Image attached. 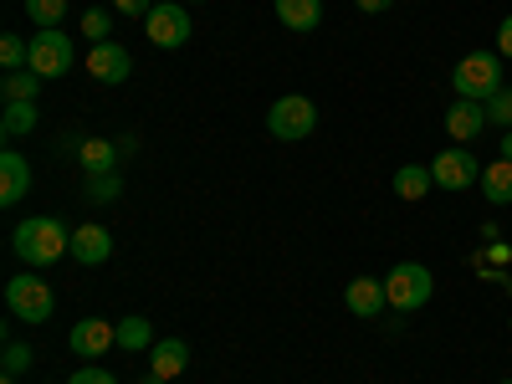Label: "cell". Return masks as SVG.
<instances>
[{"label": "cell", "instance_id": "1", "mask_svg": "<svg viewBox=\"0 0 512 384\" xmlns=\"http://www.w3.org/2000/svg\"><path fill=\"white\" fill-rule=\"evenodd\" d=\"M11 251L21 256L26 267H52V262H62V256L72 251V231L57 216H31V221L16 226Z\"/></svg>", "mask_w": 512, "mask_h": 384}, {"label": "cell", "instance_id": "2", "mask_svg": "<svg viewBox=\"0 0 512 384\" xmlns=\"http://www.w3.org/2000/svg\"><path fill=\"white\" fill-rule=\"evenodd\" d=\"M451 88H456V98H472V103L497 98L507 88L502 82V52H466L451 72Z\"/></svg>", "mask_w": 512, "mask_h": 384}, {"label": "cell", "instance_id": "3", "mask_svg": "<svg viewBox=\"0 0 512 384\" xmlns=\"http://www.w3.org/2000/svg\"><path fill=\"white\" fill-rule=\"evenodd\" d=\"M384 292H390V308L420 313L425 303H431V292H436V277H431V267H420V262H400V267L384 272Z\"/></svg>", "mask_w": 512, "mask_h": 384}, {"label": "cell", "instance_id": "4", "mask_svg": "<svg viewBox=\"0 0 512 384\" xmlns=\"http://www.w3.org/2000/svg\"><path fill=\"white\" fill-rule=\"evenodd\" d=\"M267 128H272V139H282V144L308 139L313 128H318V108H313V98H303V93L277 98V103H272V113H267Z\"/></svg>", "mask_w": 512, "mask_h": 384}, {"label": "cell", "instance_id": "5", "mask_svg": "<svg viewBox=\"0 0 512 384\" xmlns=\"http://www.w3.org/2000/svg\"><path fill=\"white\" fill-rule=\"evenodd\" d=\"M6 308L21 323H47L52 308H57V297H52V287L41 282V277H11L6 282Z\"/></svg>", "mask_w": 512, "mask_h": 384}, {"label": "cell", "instance_id": "6", "mask_svg": "<svg viewBox=\"0 0 512 384\" xmlns=\"http://www.w3.org/2000/svg\"><path fill=\"white\" fill-rule=\"evenodd\" d=\"M190 11L185 6H175V0H159V6L144 16V36L154 41V47H164V52H175V47H185L190 41Z\"/></svg>", "mask_w": 512, "mask_h": 384}, {"label": "cell", "instance_id": "7", "mask_svg": "<svg viewBox=\"0 0 512 384\" xmlns=\"http://www.w3.org/2000/svg\"><path fill=\"white\" fill-rule=\"evenodd\" d=\"M431 175L441 190H472V185H482V159L466 154V144H451L431 159Z\"/></svg>", "mask_w": 512, "mask_h": 384}, {"label": "cell", "instance_id": "8", "mask_svg": "<svg viewBox=\"0 0 512 384\" xmlns=\"http://www.w3.org/2000/svg\"><path fill=\"white\" fill-rule=\"evenodd\" d=\"M31 72L36 77H67L72 72V36L67 31H36L31 36Z\"/></svg>", "mask_w": 512, "mask_h": 384}, {"label": "cell", "instance_id": "9", "mask_svg": "<svg viewBox=\"0 0 512 384\" xmlns=\"http://www.w3.org/2000/svg\"><path fill=\"white\" fill-rule=\"evenodd\" d=\"M67 344H72L77 359H103L108 349H118V323H108V318H82V323H72Z\"/></svg>", "mask_w": 512, "mask_h": 384}, {"label": "cell", "instance_id": "10", "mask_svg": "<svg viewBox=\"0 0 512 384\" xmlns=\"http://www.w3.org/2000/svg\"><path fill=\"white\" fill-rule=\"evenodd\" d=\"M88 72L98 82H108V88H118V82L134 77V57H128V47H118V41H98L88 52Z\"/></svg>", "mask_w": 512, "mask_h": 384}, {"label": "cell", "instance_id": "11", "mask_svg": "<svg viewBox=\"0 0 512 384\" xmlns=\"http://www.w3.org/2000/svg\"><path fill=\"white\" fill-rule=\"evenodd\" d=\"M344 303L354 318H379L384 308H390V292H384V277H354L344 287Z\"/></svg>", "mask_w": 512, "mask_h": 384}, {"label": "cell", "instance_id": "12", "mask_svg": "<svg viewBox=\"0 0 512 384\" xmlns=\"http://www.w3.org/2000/svg\"><path fill=\"white\" fill-rule=\"evenodd\" d=\"M482 128H487V103L456 98V103L446 108V134H451V144H472Z\"/></svg>", "mask_w": 512, "mask_h": 384}, {"label": "cell", "instance_id": "13", "mask_svg": "<svg viewBox=\"0 0 512 384\" xmlns=\"http://www.w3.org/2000/svg\"><path fill=\"white\" fill-rule=\"evenodd\" d=\"M108 256H113V231H108V226H77V231H72V262L103 267Z\"/></svg>", "mask_w": 512, "mask_h": 384}, {"label": "cell", "instance_id": "14", "mask_svg": "<svg viewBox=\"0 0 512 384\" xmlns=\"http://www.w3.org/2000/svg\"><path fill=\"white\" fill-rule=\"evenodd\" d=\"M26 190H31V164H26V154L6 149L0 154V205H16Z\"/></svg>", "mask_w": 512, "mask_h": 384}, {"label": "cell", "instance_id": "15", "mask_svg": "<svg viewBox=\"0 0 512 384\" xmlns=\"http://www.w3.org/2000/svg\"><path fill=\"white\" fill-rule=\"evenodd\" d=\"M277 21H282L287 31H318L323 0H277Z\"/></svg>", "mask_w": 512, "mask_h": 384}, {"label": "cell", "instance_id": "16", "mask_svg": "<svg viewBox=\"0 0 512 384\" xmlns=\"http://www.w3.org/2000/svg\"><path fill=\"white\" fill-rule=\"evenodd\" d=\"M431 185H436L431 164H400L395 169V195L400 200H425V195H431Z\"/></svg>", "mask_w": 512, "mask_h": 384}, {"label": "cell", "instance_id": "17", "mask_svg": "<svg viewBox=\"0 0 512 384\" xmlns=\"http://www.w3.org/2000/svg\"><path fill=\"white\" fill-rule=\"evenodd\" d=\"M185 369H190V344H185V338H159V344H154V374L175 379Z\"/></svg>", "mask_w": 512, "mask_h": 384}, {"label": "cell", "instance_id": "18", "mask_svg": "<svg viewBox=\"0 0 512 384\" xmlns=\"http://www.w3.org/2000/svg\"><path fill=\"white\" fill-rule=\"evenodd\" d=\"M41 82H47V77H36L31 67L6 72V77H0V98H6V103H36L41 98Z\"/></svg>", "mask_w": 512, "mask_h": 384}, {"label": "cell", "instance_id": "19", "mask_svg": "<svg viewBox=\"0 0 512 384\" xmlns=\"http://www.w3.org/2000/svg\"><path fill=\"white\" fill-rule=\"evenodd\" d=\"M482 195L492 205H512V159H492L482 169Z\"/></svg>", "mask_w": 512, "mask_h": 384}, {"label": "cell", "instance_id": "20", "mask_svg": "<svg viewBox=\"0 0 512 384\" xmlns=\"http://www.w3.org/2000/svg\"><path fill=\"white\" fill-rule=\"evenodd\" d=\"M113 159H118V149L108 139H82L77 144V164L88 169V175H113Z\"/></svg>", "mask_w": 512, "mask_h": 384}, {"label": "cell", "instance_id": "21", "mask_svg": "<svg viewBox=\"0 0 512 384\" xmlns=\"http://www.w3.org/2000/svg\"><path fill=\"white\" fill-rule=\"evenodd\" d=\"M118 349H128V354L154 349V328H149V318H118Z\"/></svg>", "mask_w": 512, "mask_h": 384}, {"label": "cell", "instance_id": "22", "mask_svg": "<svg viewBox=\"0 0 512 384\" xmlns=\"http://www.w3.org/2000/svg\"><path fill=\"white\" fill-rule=\"evenodd\" d=\"M0 128H6V139H21L36 128V103H6V118H0Z\"/></svg>", "mask_w": 512, "mask_h": 384}, {"label": "cell", "instance_id": "23", "mask_svg": "<svg viewBox=\"0 0 512 384\" xmlns=\"http://www.w3.org/2000/svg\"><path fill=\"white\" fill-rule=\"evenodd\" d=\"M26 16H31L41 31H57L62 16H67V0H26Z\"/></svg>", "mask_w": 512, "mask_h": 384}, {"label": "cell", "instance_id": "24", "mask_svg": "<svg viewBox=\"0 0 512 384\" xmlns=\"http://www.w3.org/2000/svg\"><path fill=\"white\" fill-rule=\"evenodd\" d=\"M0 62H6V72H21V67H31V47L21 36H0Z\"/></svg>", "mask_w": 512, "mask_h": 384}, {"label": "cell", "instance_id": "25", "mask_svg": "<svg viewBox=\"0 0 512 384\" xmlns=\"http://www.w3.org/2000/svg\"><path fill=\"white\" fill-rule=\"evenodd\" d=\"M123 195V180L118 175H88V200L93 205H113Z\"/></svg>", "mask_w": 512, "mask_h": 384}, {"label": "cell", "instance_id": "26", "mask_svg": "<svg viewBox=\"0 0 512 384\" xmlns=\"http://www.w3.org/2000/svg\"><path fill=\"white\" fill-rule=\"evenodd\" d=\"M108 31H113V16H108L103 6H93L88 16H82V36H88L93 47H98V41H108Z\"/></svg>", "mask_w": 512, "mask_h": 384}, {"label": "cell", "instance_id": "27", "mask_svg": "<svg viewBox=\"0 0 512 384\" xmlns=\"http://www.w3.org/2000/svg\"><path fill=\"white\" fill-rule=\"evenodd\" d=\"M31 364H36V354H31L26 344H6V359H0V369H6L11 379H21Z\"/></svg>", "mask_w": 512, "mask_h": 384}, {"label": "cell", "instance_id": "28", "mask_svg": "<svg viewBox=\"0 0 512 384\" xmlns=\"http://www.w3.org/2000/svg\"><path fill=\"white\" fill-rule=\"evenodd\" d=\"M487 123H497L502 134L512 128V88H502L497 98H487Z\"/></svg>", "mask_w": 512, "mask_h": 384}, {"label": "cell", "instance_id": "29", "mask_svg": "<svg viewBox=\"0 0 512 384\" xmlns=\"http://www.w3.org/2000/svg\"><path fill=\"white\" fill-rule=\"evenodd\" d=\"M67 384H118V379H113L108 369H98V364H82V369H77Z\"/></svg>", "mask_w": 512, "mask_h": 384}, {"label": "cell", "instance_id": "30", "mask_svg": "<svg viewBox=\"0 0 512 384\" xmlns=\"http://www.w3.org/2000/svg\"><path fill=\"white\" fill-rule=\"evenodd\" d=\"M154 6H159V0H113V11H118V16H139V21H144Z\"/></svg>", "mask_w": 512, "mask_h": 384}, {"label": "cell", "instance_id": "31", "mask_svg": "<svg viewBox=\"0 0 512 384\" xmlns=\"http://www.w3.org/2000/svg\"><path fill=\"white\" fill-rule=\"evenodd\" d=\"M497 52H502V57H512V16L497 26Z\"/></svg>", "mask_w": 512, "mask_h": 384}, {"label": "cell", "instance_id": "32", "mask_svg": "<svg viewBox=\"0 0 512 384\" xmlns=\"http://www.w3.org/2000/svg\"><path fill=\"white\" fill-rule=\"evenodd\" d=\"M354 6H359L364 16H384V11H390V6H395V0H354Z\"/></svg>", "mask_w": 512, "mask_h": 384}, {"label": "cell", "instance_id": "33", "mask_svg": "<svg viewBox=\"0 0 512 384\" xmlns=\"http://www.w3.org/2000/svg\"><path fill=\"white\" fill-rule=\"evenodd\" d=\"M502 159H512V128H507V134H502Z\"/></svg>", "mask_w": 512, "mask_h": 384}, {"label": "cell", "instance_id": "34", "mask_svg": "<svg viewBox=\"0 0 512 384\" xmlns=\"http://www.w3.org/2000/svg\"><path fill=\"white\" fill-rule=\"evenodd\" d=\"M139 384H169V379H164V374H154V369H149V374H144V379H139Z\"/></svg>", "mask_w": 512, "mask_h": 384}, {"label": "cell", "instance_id": "35", "mask_svg": "<svg viewBox=\"0 0 512 384\" xmlns=\"http://www.w3.org/2000/svg\"><path fill=\"white\" fill-rule=\"evenodd\" d=\"M6 384H16V379H11V374H6Z\"/></svg>", "mask_w": 512, "mask_h": 384}, {"label": "cell", "instance_id": "36", "mask_svg": "<svg viewBox=\"0 0 512 384\" xmlns=\"http://www.w3.org/2000/svg\"><path fill=\"white\" fill-rule=\"evenodd\" d=\"M502 384H512V379H502Z\"/></svg>", "mask_w": 512, "mask_h": 384}, {"label": "cell", "instance_id": "37", "mask_svg": "<svg viewBox=\"0 0 512 384\" xmlns=\"http://www.w3.org/2000/svg\"><path fill=\"white\" fill-rule=\"evenodd\" d=\"M195 6H200V0H195Z\"/></svg>", "mask_w": 512, "mask_h": 384}]
</instances>
